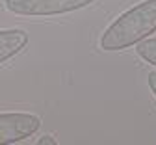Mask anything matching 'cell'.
<instances>
[{"mask_svg":"<svg viewBox=\"0 0 156 145\" xmlns=\"http://www.w3.org/2000/svg\"><path fill=\"white\" fill-rule=\"evenodd\" d=\"M156 32V0L130 8L119 15L101 35V49L106 52L125 50Z\"/></svg>","mask_w":156,"mask_h":145,"instance_id":"6da1fadb","label":"cell"},{"mask_svg":"<svg viewBox=\"0 0 156 145\" xmlns=\"http://www.w3.org/2000/svg\"><path fill=\"white\" fill-rule=\"evenodd\" d=\"M95 0H4V6L13 15L50 17L87 8Z\"/></svg>","mask_w":156,"mask_h":145,"instance_id":"7a4b0ae2","label":"cell"},{"mask_svg":"<svg viewBox=\"0 0 156 145\" xmlns=\"http://www.w3.org/2000/svg\"><path fill=\"white\" fill-rule=\"evenodd\" d=\"M41 127V117L24 112L0 114V145L17 143L34 136Z\"/></svg>","mask_w":156,"mask_h":145,"instance_id":"3957f363","label":"cell"},{"mask_svg":"<svg viewBox=\"0 0 156 145\" xmlns=\"http://www.w3.org/2000/svg\"><path fill=\"white\" fill-rule=\"evenodd\" d=\"M28 45V34L21 28L0 30V63L11 60Z\"/></svg>","mask_w":156,"mask_h":145,"instance_id":"277c9868","label":"cell"},{"mask_svg":"<svg viewBox=\"0 0 156 145\" xmlns=\"http://www.w3.org/2000/svg\"><path fill=\"white\" fill-rule=\"evenodd\" d=\"M136 54L143 61L156 67V37L154 39H143L136 45Z\"/></svg>","mask_w":156,"mask_h":145,"instance_id":"5b68a950","label":"cell"},{"mask_svg":"<svg viewBox=\"0 0 156 145\" xmlns=\"http://www.w3.org/2000/svg\"><path fill=\"white\" fill-rule=\"evenodd\" d=\"M147 84H149V89L152 91V95H154V99H156V71H151V73H149Z\"/></svg>","mask_w":156,"mask_h":145,"instance_id":"8992f818","label":"cell"},{"mask_svg":"<svg viewBox=\"0 0 156 145\" xmlns=\"http://www.w3.org/2000/svg\"><path fill=\"white\" fill-rule=\"evenodd\" d=\"M58 141H56V138L54 136H50V134H47V136H41L37 140V145H56Z\"/></svg>","mask_w":156,"mask_h":145,"instance_id":"52a82bcc","label":"cell"}]
</instances>
